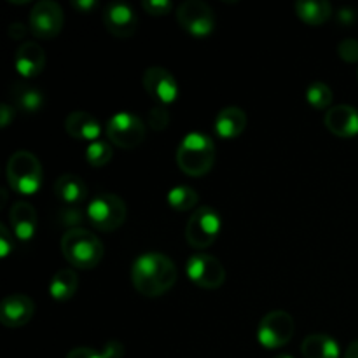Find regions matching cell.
<instances>
[{
	"label": "cell",
	"instance_id": "cell-1",
	"mask_svg": "<svg viewBox=\"0 0 358 358\" xmlns=\"http://www.w3.org/2000/svg\"><path fill=\"white\" fill-rule=\"evenodd\" d=\"M177 266L168 255L159 252H145L131 268V282L135 289L145 297H159L177 282Z\"/></svg>",
	"mask_w": 358,
	"mask_h": 358
},
{
	"label": "cell",
	"instance_id": "cell-2",
	"mask_svg": "<svg viewBox=\"0 0 358 358\" xmlns=\"http://www.w3.org/2000/svg\"><path fill=\"white\" fill-rule=\"evenodd\" d=\"M177 164L189 177H201L208 173L215 164L213 140L205 133H187L178 143Z\"/></svg>",
	"mask_w": 358,
	"mask_h": 358
},
{
	"label": "cell",
	"instance_id": "cell-3",
	"mask_svg": "<svg viewBox=\"0 0 358 358\" xmlns=\"http://www.w3.org/2000/svg\"><path fill=\"white\" fill-rule=\"evenodd\" d=\"M63 257L70 266L79 269H93L103 259V243L91 231L84 227L70 229L62 238Z\"/></svg>",
	"mask_w": 358,
	"mask_h": 358
},
{
	"label": "cell",
	"instance_id": "cell-4",
	"mask_svg": "<svg viewBox=\"0 0 358 358\" xmlns=\"http://www.w3.org/2000/svg\"><path fill=\"white\" fill-rule=\"evenodd\" d=\"M6 175L10 189L23 196L35 194L41 189L42 178H44L41 161L30 150L14 152L7 161Z\"/></svg>",
	"mask_w": 358,
	"mask_h": 358
},
{
	"label": "cell",
	"instance_id": "cell-5",
	"mask_svg": "<svg viewBox=\"0 0 358 358\" xmlns=\"http://www.w3.org/2000/svg\"><path fill=\"white\" fill-rule=\"evenodd\" d=\"M87 222L98 231L110 233L119 229L128 217L126 203L117 194H100L86 206Z\"/></svg>",
	"mask_w": 358,
	"mask_h": 358
},
{
	"label": "cell",
	"instance_id": "cell-6",
	"mask_svg": "<svg viewBox=\"0 0 358 358\" xmlns=\"http://www.w3.org/2000/svg\"><path fill=\"white\" fill-rule=\"evenodd\" d=\"M220 229H222V219L219 212L212 206H199L189 217L187 226H185V238L192 248L205 250L210 245L215 243Z\"/></svg>",
	"mask_w": 358,
	"mask_h": 358
},
{
	"label": "cell",
	"instance_id": "cell-7",
	"mask_svg": "<svg viewBox=\"0 0 358 358\" xmlns=\"http://www.w3.org/2000/svg\"><path fill=\"white\" fill-rule=\"evenodd\" d=\"M107 138L121 149H135L145 140V124L131 112H117L107 121Z\"/></svg>",
	"mask_w": 358,
	"mask_h": 358
},
{
	"label": "cell",
	"instance_id": "cell-8",
	"mask_svg": "<svg viewBox=\"0 0 358 358\" xmlns=\"http://www.w3.org/2000/svg\"><path fill=\"white\" fill-rule=\"evenodd\" d=\"M296 332L294 318L287 311L276 310L262 317L257 329V338L264 348L278 350L292 339Z\"/></svg>",
	"mask_w": 358,
	"mask_h": 358
},
{
	"label": "cell",
	"instance_id": "cell-9",
	"mask_svg": "<svg viewBox=\"0 0 358 358\" xmlns=\"http://www.w3.org/2000/svg\"><path fill=\"white\" fill-rule=\"evenodd\" d=\"M189 280L201 289L213 290L219 289L226 282V269L222 262L210 254H194L185 266Z\"/></svg>",
	"mask_w": 358,
	"mask_h": 358
},
{
	"label": "cell",
	"instance_id": "cell-10",
	"mask_svg": "<svg viewBox=\"0 0 358 358\" xmlns=\"http://www.w3.org/2000/svg\"><path fill=\"white\" fill-rule=\"evenodd\" d=\"M177 21L187 34L206 37L215 28V16L208 3L203 0H185L177 7Z\"/></svg>",
	"mask_w": 358,
	"mask_h": 358
},
{
	"label": "cell",
	"instance_id": "cell-11",
	"mask_svg": "<svg viewBox=\"0 0 358 358\" xmlns=\"http://www.w3.org/2000/svg\"><path fill=\"white\" fill-rule=\"evenodd\" d=\"M63 10L58 2L52 0H41L30 10L28 27L37 38H52L63 28Z\"/></svg>",
	"mask_w": 358,
	"mask_h": 358
},
{
	"label": "cell",
	"instance_id": "cell-12",
	"mask_svg": "<svg viewBox=\"0 0 358 358\" xmlns=\"http://www.w3.org/2000/svg\"><path fill=\"white\" fill-rule=\"evenodd\" d=\"M143 87L159 105H170L178 98V84L163 66H149L143 72Z\"/></svg>",
	"mask_w": 358,
	"mask_h": 358
},
{
	"label": "cell",
	"instance_id": "cell-13",
	"mask_svg": "<svg viewBox=\"0 0 358 358\" xmlns=\"http://www.w3.org/2000/svg\"><path fill=\"white\" fill-rule=\"evenodd\" d=\"M103 23L108 34L117 38H129L138 28L135 10L124 2L107 3L103 9Z\"/></svg>",
	"mask_w": 358,
	"mask_h": 358
},
{
	"label": "cell",
	"instance_id": "cell-14",
	"mask_svg": "<svg viewBox=\"0 0 358 358\" xmlns=\"http://www.w3.org/2000/svg\"><path fill=\"white\" fill-rule=\"evenodd\" d=\"M35 313V304L24 294H10L0 303V322L10 329L27 325Z\"/></svg>",
	"mask_w": 358,
	"mask_h": 358
},
{
	"label": "cell",
	"instance_id": "cell-15",
	"mask_svg": "<svg viewBox=\"0 0 358 358\" xmlns=\"http://www.w3.org/2000/svg\"><path fill=\"white\" fill-rule=\"evenodd\" d=\"M325 126L341 138L358 135V110L352 105H336L325 112Z\"/></svg>",
	"mask_w": 358,
	"mask_h": 358
},
{
	"label": "cell",
	"instance_id": "cell-16",
	"mask_svg": "<svg viewBox=\"0 0 358 358\" xmlns=\"http://www.w3.org/2000/svg\"><path fill=\"white\" fill-rule=\"evenodd\" d=\"M14 66L27 79L37 77L45 66V51L37 42H23L14 56Z\"/></svg>",
	"mask_w": 358,
	"mask_h": 358
},
{
	"label": "cell",
	"instance_id": "cell-17",
	"mask_svg": "<svg viewBox=\"0 0 358 358\" xmlns=\"http://www.w3.org/2000/svg\"><path fill=\"white\" fill-rule=\"evenodd\" d=\"M10 227L17 240L30 241L37 231V212L27 201H16L9 212Z\"/></svg>",
	"mask_w": 358,
	"mask_h": 358
},
{
	"label": "cell",
	"instance_id": "cell-18",
	"mask_svg": "<svg viewBox=\"0 0 358 358\" xmlns=\"http://www.w3.org/2000/svg\"><path fill=\"white\" fill-rule=\"evenodd\" d=\"M65 129L72 138L86 140V142H94L100 140L101 126L98 119H94L90 112L73 110L66 115Z\"/></svg>",
	"mask_w": 358,
	"mask_h": 358
},
{
	"label": "cell",
	"instance_id": "cell-19",
	"mask_svg": "<svg viewBox=\"0 0 358 358\" xmlns=\"http://www.w3.org/2000/svg\"><path fill=\"white\" fill-rule=\"evenodd\" d=\"M215 128L217 136L224 140L238 138L241 133L247 128V114L243 108L240 107H226L217 114L215 117Z\"/></svg>",
	"mask_w": 358,
	"mask_h": 358
},
{
	"label": "cell",
	"instance_id": "cell-20",
	"mask_svg": "<svg viewBox=\"0 0 358 358\" xmlns=\"http://www.w3.org/2000/svg\"><path fill=\"white\" fill-rule=\"evenodd\" d=\"M10 105L23 114H37L44 107V93L24 83H16L9 90Z\"/></svg>",
	"mask_w": 358,
	"mask_h": 358
},
{
	"label": "cell",
	"instance_id": "cell-21",
	"mask_svg": "<svg viewBox=\"0 0 358 358\" xmlns=\"http://www.w3.org/2000/svg\"><path fill=\"white\" fill-rule=\"evenodd\" d=\"M55 194L66 205L76 206L87 198V187L80 177L73 173H65L55 182Z\"/></svg>",
	"mask_w": 358,
	"mask_h": 358
},
{
	"label": "cell",
	"instance_id": "cell-22",
	"mask_svg": "<svg viewBox=\"0 0 358 358\" xmlns=\"http://www.w3.org/2000/svg\"><path fill=\"white\" fill-rule=\"evenodd\" d=\"M301 353L304 358H339L341 350H339L338 341L329 334H310L304 338L301 345Z\"/></svg>",
	"mask_w": 358,
	"mask_h": 358
},
{
	"label": "cell",
	"instance_id": "cell-23",
	"mask_svg": "<svg viewBox=\"0 0 358 358\" xmlns=\"http://www.w3.org/2000/svg\"><path fill=\"white\" fill-rule=\"evenodd\" d=\"M297 16L308 24H324L332 16V6L327 0H299L294 3Z\"/></svg>",
	"mask_w": 358,
	"mask_h": 358
},
{
	"label": "cell",
	"instance_id": "cell-24",
	"mask_svg": "<svg viewBox=\"0 0 358 358\" xmlns=\"http://www.w3.org/2000/svg\"><path fill=\"white\" fill-rule=\"evenodd\" d=\"M77 287H79L77 273L70 268H63L52 276L51 285H49V294L56 301H69L70 297L76 296Z\"/></svg>",
	"mask_w": 358,
	"mask_h": 358
},
{
	"label": "cell",
	"instance_id": "cell-25",
	"mask_svg": "<svg viewBox=\"0 0 358 358\" xmlns=\"http://www.w3.org/2000/svg\"><path fill=\"white\" fill-rule=\"evenodd\" d=\"M198 192L194 189L187 187V185H175L168 191L166 201L175 212H187L198 205Z\"/></svg>",
	"mask_w": 358,
	"mask_h": 358
},
{
	"label": "cell",
	"instance_id": "cell-26",
	"mask_svg": "<svg viewBox=\"0 0 358 358\" xmlns=\"http://www.w3.org/2000/svg\"><path fill=\"white\" fill-rule=\"evenodd\" d=\"M122 353H124V348L121 343L112 341L105 346L103 352H96L94 348H87V346H79V348L70 350L65 358H121Z\"/></svg>",
	"mask_w": 358,
	"mask_h": 358
},
{
	"label": "cell",
	"instance_id": "cell-27",
	"mask_svg": "<svg viewBox=\"0 0 358 358\" xmlns=\"http://www.w3.org/2000/svg\"><path fill=\"white\" fill-rule=\"evenodd\" d=\"M112 143L107 142V140H94L87 145L86 149V159L91 166L101 168L112 159Z\"/></svg>",
	"mask_w": 358,
	"mask_h": 358
},
{
	"label": "cell",
	"instance_id": "cell-28",
	"mask_svg": "<svg viewBox=\"0 0 358 358\" xmlns=\"http://www.w3.org/2000/svg\"><path fill=\"white\" fill-rule=\"evenodd\" d=\"M306 100L310 101L311 107L318 110H325L332 103V90L325 83H311L306 90Z\"/></svg>",
	"mask_w": 358,
	"mask_h": 358
},
{
	"label": "cell",
	"instance_id": "cell-29",
	"mask_svg": "<svg viewBox=\"0 0 358 358\" xmlns=\"http://www.w3.org/2000/svg\"><path fill=\"white\" fill-rule=\"evenodd\" d=\"M87 220L86 210L79 208V206H69V208H62L58 213V222L59 226L69 227L70 229H77L80 224Z\"/></svg>",
	"mask_w": 358,
	"mask_h": 358
},
{
	"label": "cell",
	"instance_id": "cell-30",
	"mask_svg": "<svg viewBox=\"0 0 358 358\" xmlns=\"http://www.w3.org/2000/svg\"><path fill=\"white\" fill-rule=\"evenodd\" d=\"M170 122V114L164 108V105H154L152 108L149 110V126L156 131H161L164 129Z\"/></svg>",
	"mask_w": 358,
	"mask_h": 358
},
{
	"label": "cell",
	"instance_id": "cell-31",
	"mask_svg": "<svg viewBox=\"0 0 358 358\" xmlns=\"http://www.w3.org/2000/svg\"><path fill=\"white\" fill-rule=\"evenodd\" d=\"M338 52L346 63H358V41L357 38H343L338 45Z\"/></svg>",
	"mask_w": 358,
	"mask_h": 358
},
{
	"label": "cell",
	"instance_id": "cell-32",
	"mask_svg": "<svg viewBox=\"0 0 358 358\" xmlns=\"http://www.w3.org/2000/svg\"><path fill=\"white\" fill-rule=\"evenodd\" d=\"M142 6L152 16H164L171 10L170 0H143Z\"/></svg>",
	"mask_w": 358,
	"mask_h": 358
},
{
	"label": "cell",
	"instance_id": "cell-33",
	"mask_svg": "<svg viewBox=\"0 0 358 358\" xmlns=\"http://www.w3.org/2000/svg\"><path fill=\"white\" fill-rule=\"evenodd\" d=\"M14 248V233L7 229L6 224L0 226V257H7Z\"/></svg>",
	"mask_w": 358,
	"mask_h": 358
},
{
	"label": "cell",
	"instance_id": "cell-34",
	"mask_svg": "<svg viewBox=\"0 0 358 358\" xmlns=\"http://www.w3.org/2000/svg\"><path fill=\"white\" fill-rule=\"evenodd\" d=\"M14 115H16V108H14L13 105L10 103L0 105V126H2V128L9 126V122L14 119Z\"/></svg>",
	"mask_w": 358,
	"mask_h": 358
},
{
	"label": "cell",
	"instance_id": "cell-35",
	"mask_svg": "<svg viewBox=\"0 0 358 358\" xmlns=\"http://www.w3.org/2000/svg\"><path fill=\"white\" fill-rule=\"evenodd\" d=\"M73 9L80 14H90L91 10L96 9V0H73L72 2Z\"/></svg>",
	"mask_w": 358,
	"mask_h": 358
},
{
	"label": "cell",
	"instance_id": "cell-36",
	"mask_svg": "<svg viewBox=\"0 0 358 358\" xmlns=\"http://www.w3.org/2000/svg\"><path fill=\"white\" fill-rule=\"evenodd\" d=\"M336 16H338L339 23L350 24V23H353V21H355L357 14H355V10L350 9V7H343V9H339V13L336 14Z\"/></svg>",
	"mask_w": 358,
	"mask_h": 358
},
{
	"label": "cell",
	"instance_id": "cell-37",
	"mask_svg": "<svg viewBox=\"0 0 358 358\" xmlns=\"http://www.w3.org/2000/svg\"><path fill=\"white\" fill-rule=\"evenodd\" d=\"M9 37L10 38H16V41H21V38L24 37V34H27V27H24L23 23H10L9 24Z\"/></svg>",
	"mask_w": 358,
	"mask_h": 358
},
{
	"label": "cell",
	"instance_id": "cell-38",
	"mask_svg": "<svg viewBox=\"0 0 358 358\" xmlns=\"http://www.w3.org/2000/svg\"><path fill=\"white\" fill-rule=\"evenodd\" d=\"M345 358H358V341H353L346 350Z\"/></svg>",
	"mask_w": 358,
	"mask_h": 358
},
{
	"label": "cell",
	"instance_id": "cell-39",
	"mask_svg": "<svg viewBox=\"0 0 358 358\" xmlns=\"http://www.w3.org/2000/svg\"><path fill=\"white\" fill-rule=\"evenodd\" d=\"M275 358H294L292 355H287V353H282V355H276Z\"/></svg>",
	"mask_w": 358,
	"mask_h": 358
}]
</instances>
